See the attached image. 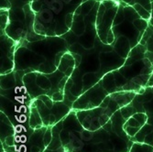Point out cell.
<instances>
[{"instance_id": "obj_16", "label": "cell", "mask_w": 153, "mask_h": 152, "mask_svg": "<svg viewBox=\"0 0 153 152\" xmlns=\"http://www.w3.org/2000/svg\"><path fill=\"white\" fill-rule=\"evenodd\" d=\"M29 124H30V127L32 129H38V128H40L44 127L43 123H42V120H41V117L39 116V113L38 111V109H37L36 105L33 103V100H32V103H31L30 107Z\"/></svg>"}, {"instance_id": "obj_17", "label": "cell", "mask_w": 153, "mask_h": 152, "mask_svg": "<svg viewBox=\"0 0 153 152\" xmlns=\"http://www.w3.org/2000/svg\"><path fill=\"white\" fill-rule=\"evenodd\" d=\"M36 85L47 93L49 96L52 95V82L47 74L38 73L36 78Z\"/></svg>"}, {"instance_id": "obj_31", "label": "cell", "mask_w": 153, "mask_h": 152, "mask_svg": "<svg viewBox=\"0 0 153 152\" xmlns=\"http://www.w3.org/2000/svg\"><path fill=\"white\" fill-rule=\"evenodd\" d=\"M146 48H147V51L149 52H153V38L150 37L146 42Z\"/></svg>"}, {"instance_id": "obj_10", "label": "cell", "mask_w": 153, "mask_h": 152, "mask_svg": "<svg viewBox=\"0 0 153 152\" xmlns=\"http://www.w3.org/2000/svg\"><path fill=\"white\" fill-rule=\"evenodd\" d=\"M93 50V49H92ZM91 50V51H92ZM96 48H94L93 54L88 53L85 55V58L82 57V63L79 67L80 71L82 73H98L100 70V60H99V53H94L96 51Z\"/></svg>"}, {"instance_id": "obj_1", "label": "cell", "mask_w": 153, "mask_h": 152, "mask_svg": "<svg viewBox=\"0 0 153 152\" xmlns=\"http://www.w3.org/2000/svg\"><path fill=\"white\" fill-rule=\"evenodd\" d=\"M62 122L60 136L66 152H129L133 140L123 139V132L110 119L96 131L83 128L72 110Z\"/></svg>"}, {"instance_id": "obj_13", "label": "cell", "mask_w": 153, "mask_h": 152, "mask_svg": "<svg viewBox=\"0 0 153 152\" xmlns=\"http://www.w3.org/2000/svg\"><path fill=\"white\" fill-rule=\"evenodd\" d=\"M144 67H145V64L143 62V60H141V61L136 62L135 63L131 65H124L118 69V71L128 80H132L134 77L141 74V71L143 70Z\"/></svg>"}, {"instance_id": "obj_2", "label": "cell", "mask_w": 153, "mask_h": 152, "mask_svg": "<svg viewBox=\"0 0 153 152\" xmlns=\"http://www.w3.org/2000/svg\"><path fill=\"white\" fill-rule=\"evenodd\" d=\"M85 1L88 0H33L35 32L43 36H62L70 30L65 23L67 15L74 13Z\"/></svg>"}, {"instance_id": "obj_18", "label": "cell", "mask_w": 153, "mask_h": 152, "mask_svg": "<svg viewBox=\"0 0 153 152\" xmlns=\"http://www.w3.org/2000/svg\"><path fill=\"white\" fill-rule=\"evenodd\" d=\"M102 84L104 88L106 90V92L111 94L118 92L117 86V82H116V79L114 76V73L110 72L108 73H106L105 75L103 76V78L101 79Z\"/></svg>"}, {"instance_id": "obj_20", "label": "cell", "mask_w": 153, "mask_h": 152, "mask_svg": "<svg viewBox=\"0 0 153 152\" xmlns=\"http://www.w3.org/2000/svg\"><path fill=\"white\" fill-rule=\"evenodd\" d=\"M0 85H1V90H9L15 88L17 85L15 72H11L7 74H2Z\"/></svg>"}, {"instance_id": "obj_19", "label": "cell", "mask_w": 153, "mask_h": 152, "mask_svg": "<svg viewBox=\"0 0 153 152\" xmlns=\"http://www.w3.org/2000/svg\"><path fill=\"white\" fill-rule=\"evenodd\" d=\"M82 86H83V93L89 90L93 86H94L97 82H99L101 78L99 77L97 73H85L82 74Z\"/></svg>"}, {"instance_id": "obj_26", "label": "cell", "mask_w": 153, "mask_h": 152, "mask_svg": "<svg viewBox=\"0 0 153 152\" xmlns=\"http://www.w3.org/2000/svg\"><path fill=\"white\" fill-rule=\"evenodd\" d=\"M124 127H132V128H140V129L142 128V126L140 125V123L138 122L136 118H134L133 116L129 117V118L126 121V123H125Z\"/></svg>"}, {"instance_id": "obj_28", "label": "cell", "mask_w": 153, "mask_h": 152, "mask_svg": "<svg viewBox=\"0 0 153 152\" xmlns=\"http://www.w3.org/2000/svg\"><path fill=\"white\" fill-rule=\"evenodd\" d=\"M51 99L54 102H62L64 100V92L57 91L51 95Z\"/></svg>"}, {"instance_id": "obj_23", "label": "cell", "mask_w": 153, "mask_h": 152, "mask_svg": "<svg viewBox=\"0 0 153 152\" xmlns=\"http://www.w3.org/2000/svg\"><path fill=\"white\" fill-rule=\"evenodd\" d=\"M120 112H121L122 116H124V118L126 119V120H128L129 117H131L134 114L137 113L135 107H134L131 104H129V105H126V106L122 107V108L120 109Z\"/></svg>"}, {"instance_id": "obj_32", "label": "cell", "mask_w": 153, "mask_h": 152, "mask_svg": "<svg viewBox=\"0 0 153 152\" xmlns=\"http://www.w3.org/2000/svg\"><path fill=\"white\" fill-rule=\"evenodd\" d=\"M75 68H76V67H70V68H68L67 70H66V72L64 73V74H65L66 76H68V77H71V76L73 75L74 70H75Z\"/></svg>"}, {"instance_id": "obj_9", "label": "cell", "mask_w": 153, "mask_h": 152, "mask_svg": "<svg viewBox=\"0 0 153 152\" xmlns=\"http://www.w3.org/2000/svg\"><path fill=\"white\" fill-rule=\"evenodd\" d=\"M100 60V70L97 73L102 79L106 73L118 70L119 68L125 65L126 59L121 57L114 50L110 51H102L99 53Z\"/></svg>"}, {"instance_id": "obj_35", "label": "cell", "mask_w": 153, "mask_h": 152, "mask_svg": "<svg viewBox=\"0 0 153 152\" xmlns=\"http://www.w3.org/2000/svg\"><path fill=\"white\" fill-rule=\"evenodd\" d=\"M147 87H153V73L150 74V77H149V79Z\"/></svg>"}, {"instance_id": "obj_14", "label": "cell", "mask_w": 153, "mask_h": 152, "mask_svg": "<svg viewBox=\"0 0 153 152\" xmlns=\"http://www.w3.org/2000/svg\"><path fill=\"white\" fill-rule=\"evenodd\" d=\"M33 103L36 105L38 111L39 113V116L42 120L43 126L49 128L50 127V122H51V109L43 103L42 100H40L39 97L36 99H33Z\"/></svg>"}, {"instance_id": "obj_30", "label": "cell", "mask_w": 153, "mask_h": 152, "mask_svg": "<svg viewBox=\"0 0 153 152\" xmlns=\"http://www.w3.org/2000/svg\"><path fill=\"white\" fill-rule=\"evenodd\" d=\"M74 57V60H75V67L76 68H79L81 63H82V55L79 54V53H75V52H72Z\"/></svg>"}, {"instance_id": "obj_21", "label": "cell", "mask_w": 153, "mask_h": 152, "mask_svg": "<svg viewBox=\"0 0 153 152\" xmlns=\"http://www.w3.org/2000/svg\"><path fill=\"white\" fill-rule=\"evenodd\" d=\"M70 67H75V60L73 53L70 51H67L63 54L61 62L58 66V70L64 73L67 69Z\"/></svg>"}, {"instance_id": "obj_24", "label": "cell", "mask_w": 153, "mask_h": 152, "mask_svg": "<svg viewBox=\"0 0 153 152\" xmlns=\"http://www.w3.org/2000/svg\"><path fill=\"white\" fill-rule=\"evenodd\" d=\"M37 73H38V72H35V71L27 73L23 76V78H22V82H23L24 85H29V84H31V82H36Z\"/></svg>"}, {"instance_id": "obj_33", "label": "cell", "mask_w": 153, "mask_h": 152, "mask_svg": "<svg viewBox=\"0 0 153 152\" xmlns=\"http://www.w3.org/2000/svg\"><path fill=\"white\" fill-rule=\"evenodd\" d=\"M145 57L148 58V59L151 62V63L153 64V52L146 51V53H145Z\"/></svg>"}, {"instance_id": "obj_25", "label": "cell", "mask_w": 153, "mask_h": 152, "mask_svg": "<svg viewBox=\"0 0 153 152\" xmlns=\"http://www.w3.org/2000/svg\"><path fill=\"white\" fill-rule=\"evenodd\" d=\"M134 118H136L138 122L140 123V125L143 127L145 124L148 122V116L146 113H143V112H137L136 114H134L132 116Z\"/></svg>"}, {"instance_id": "obj_5", "label": "cell", "mask_w": 153, "mask_h": 152, "mask_svg": "<svg viewBox=\"0 0 153 152\" xmlns=\"http://www.w3.org/2000/svg\"><path fill=\"white\" fill-rule=\"evenodd\" d=\"M114 114L108 106H98L94 109L75 111V115L82 128L90 131H96L103 128Z\"/></svg>"}, {"instance_id": "obj_29", "label": "cell", "mask_w": 153, "mask_h": 152, "mask_svg": "<svg viewBox=\"0 0 153 152\" xmlns=\"http://www.w3.org/2000/svg\"><path fill=\"white\" fill-rule=\"evenodd\" d=\"M0 7L1 9H10L11 8V3L9 0H0Z\"/></svg>"}, {"instance_id": "obj_22", "label": "cell", "mask_w": 153, "mask_h": 152, "mask_svg": "<svg viewBox=\"0 0 153 152\" xmlns=\"http://www.w3.org/2000/svg\"><path fill=\"white\" fill-rule=\"evenodd\" d=\"M113 73H114L115 79H116V82H117V86L118 92L122 91L123 87L128 82V80L126 77H124L123 74L118 70H115V71H113Z\"/></svg>"}, {"instance_id": "obj_7", "label": "cell", "mask_w": 153, "mask_h": 152, "mask_svg": "<svg viewBox=\"0 0 153 152\" xmlns=\"http://www.w3.org/2000/svg\"><path fill=\"white\" fill-rule=\"evenodd\" d=\"M109 95L106 90L104 88L102 81L85 91L82 95H80L77 100L73 105L74 111L79 110H89L100 106L103 101Z\"/></svg>"}, {"instance_id": "obj_34", "label": "cell", "mask_w": 153, "mask_h": 152, "mask_svg": "<svg viewBox=\"0 0 153 152\" xmlns=\"http://www.w3.org/2000/svg\"><path fill=\"white\" fill-rule=\"evenodd\" d=\"M43 152H66V151H65L64 147H62V148H59V149H57V150H51V149L46 148Z\"/></svg>"}, {"instance_id": "obj_15", "label": "cell", "mask_w": 153, "mask_h": 152, "mask_svg": "<svg viewBox=\"0 0 153 152\" xmlns=\"http://www.w3.org/2000/svg\"><path fill=\"white\" fill-rule=\"evenodd\" d=\"M146 51H147L146 46L141 45V44H137L129 52L128 58L126 59V62H125V65H131V64L135 63L136 62L143 60L145 58V53H146Z\"/></svg>"}, {"instance_id": "obj_6", "label": "cell", "mask_w": 153, "mask_h": 152, "mask_svg": "<svg viewBox=\"0 0 153 152\" xmlns=\"http://www.w3.org/2000/svg\"><path fill=\"white\" fill-rule=\"evenodd\" d=\"M47 61L42 55L38 54L27 46L19 43L14 55L15 69L14 71H35L38 72L39 66Z\"/></svg>"}, {"instance_id": "obj_36", "label": "cell", "mask_w": 153, "mask_h": 152, "mask_svg": "<svg viewBox=\"0 0 153 152\" xmlns=\"http://www.w3.org/2000/svg\"><path fill=\"white\" fill-rule=\"evenodd\" d=\"M1 152H6V151H4V150H1Z\"/></svg>"}, {"instance_id": "obj_3", "label": "cell", "mask_w": 153, "mask_h": 152, "mask_svg": "<svg viewBox=\"0 0 153 152\" xmlns=\"http://www.w3.org/2000/svg\"><path fill=\"white\" fill-rule=\"evenodd\" d=\"M121 0H102L96 16V30L99 39L105 44L112 45L115 35L112 30L113 22Z\"/></svg>"}, {"instance_id": "obj_27", "label": "cell", "mask_w": 153, "mask_h": 152, "mask_svg": "<svg viewBox=\"0 0 153 152\" xmlns=\"http://www.w3.org/2000/svg\"><path fill=\"white\" fill-rule=\"evenodd\" d=\"M52 140V127L47 128V130L44 134V143L46 148L50 145V143Z\"/></svg>"}, {"instance_id": "obj_12", "label": "cell", "mask_w": 153, "mask_h": 152, "mask_svg": "<svg viewBox=\"0 0 153 152\" xmlns=\"http://www.w3.org/2000/svg\"><path fill=\"white\" fill-rule=\"evenodd\" d=\"M114 50L119 54L121 57L127 59L129 52L132 50V45L130 40L125 36H119L115 39V42L112 44Z\"/></svg>"}, {"instance_id": "obj_8", "label": "cell", "mask_w": 153, "mask_h": 152, "mask_svg": "<svg viewBox=\"0 0 153 152\" xmlns=\"http://www.w3.org/2000/svg\"><path fill=\"white\" fill-rule=\"evenodd\" d=\"M19 43L9 38L5 30H1V75L14 71V55Z\"/></svg>"}, {"instance_id": "obj_4", "label": "cell", "mask_w": 153, "mask_h": 152, "mask_svg": "<svg viewBox=\"0 0 153 152\" xmlns=\"http://www.w3.org/2000/svg\"><path fill=\"white\" fill-rule=\"evenodd\" d=\"M20 43L30 48L36 53L42 55L47 61L52 62H54L55 57L59 52L69 51V45L62 36H47L44 39L34 42H30L27 39H24Z\"/></svg>"}, {"instance_id": "obj_11", "label": "cell", "mask_w": 153, "mask_h": 152, "mask_svg": "<svg viewBox=\"0 0 153 152\" xmlns=\"http://www.w3.org/2000/svg\"><path fill=\"white\" fill-rule=\"evenodd\" d=\"M0 136H1V142H4L7 137L14 136L16 133V128L10 118L4 113L0 112Z\"/></svg>"}, {"instance_id": "obj_37", "label": "cell", "mask_w": 153, "mask_h": 152, "mask_svg": "<svg viewBox=\"0 0 153 152\" xmlns=\"http://www.w3.org/2000/svg\"><path fill=\"white\" fill-rule=\"evenodd\" d=\"M150 1H151V2H152V1H153V0H150Z\"/></svg>"}]
</instances>
